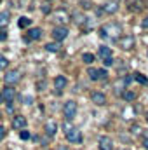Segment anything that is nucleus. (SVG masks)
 Masks as SVG:
<instances>
[{"label":"nucleus","instance_id":"f257e3e1","mask_svg":"<svg viewBox=\"0 0 148 150\" xmlns=\"http://www.w3.org/2000/svg\"><path fill=\"white\" fill-rule=\"evenodd\" d=\"M120 33H122V28L117 23H108V25H105V26L99 28V35L103 38H117L118 40Z\"/></svg>","mask_w":148,"mask_h":150},{"label":"nucleus","instance_id":"f03ea898","mask_svg":"<svg viewBox=\"0 0 148 150\" xmlns=\"http://www.w3.org/2000/svg\"><path fill=\"white\" fill-rule=\"evenodd\" d=\"M63 115L66 120H72L75 115H77V103L73 100H68L65 105H63Z\"/></svg>","mask_w":148,"mask_h":150},{"label":"nucleus","instance_id":"7ed1b4c3","mask_svg":"<svg viewBox=\"0 0 148 150\" xmlns=\"http://www.w3.org/2000/svg\"><path fill=\"white\" fill-rule=\"evenodd\" d=\"M4 80H5L7 86H14V84H18V82L21 80V72H19V70H7Z\"/></svg>","mask_w":148,"mask_h":150},{"label":"nucleus","instance_id":"20e7f679","mask_svg":"<svg viewBox=\"0 0 148 150\" xmlns=\"http://www.w3.org/2000/svg\"><path fill=\"white\" fill-rule=\"evenodd\" d=\"M134 37L132 35H124V37L118 38V45H120V49H124V51H131L132 47H134Z\"/></svg>","mask_w":148,"mask_h":150},{"label":"nucleus","instance_id":"39448f33","mask_svg":"<svg viewBox=\"0 0 148 150\" xmlns=\"http://www.w3.org/2000/svg\"><path fill=\"white\" fill-rule=\"evenodd\" d=\"M66 37H68V28L66 26H56L52 30V38L56 42H63Z\"/></svg>","mask_w":148,"mask_h":150},{"label":"nucleus","instance_id":"423d86ee","mask_svg":"<svg viewBox=\"0 0 148 150\" xmlns=\"http://www.w3.org/2000/svg\"><path fill=\"white\" fill-rule=\"evenodd\" d=\"M101 9H103L105 14H115L118 11V0H108V2H105Z\"/></svg>","mask_w":148,"mask_h":150},{"label":"nucleus","instance_id":"0eeeda50","mask_svg":"<svg viewBox=\"0 0 148 150\" xmlns=\"http://www.w3.org/2000/svg\"><path fill=\"white\" fill-rule=\"evenodd\" d=\"M66 84H68L66 77H65V75H58V77L54 79V89H56V93H58V94L63 93L65 87H66Z\"/></svg>","mask_w":148,"mask_h":150},{"label":"nucleus","instance_id":"6e6552de","mask_svg":"<svg viewBox=\"0 0 148 150\" xmlns=\"http://www.w3.org/2000/svg\"><path fill=\"white\" fill-rule=\"evenodd\" d=\"M66 140H68L70 143H82V133H80L77 127H73L70 133H66Z\"/></svg>","mask_w":148,"mask_h":150},{"label":"nucleus","instance_id":"1a4fd4ad","mask_svg":"<svg viewBox=\"0 0 148 150\" xmlns=\"http://www.w3.org/2000/svg\"><path fill=\"white\" fill-rule=\"evenodd\" d=\"M98 145H99V150H113V142L108 136H101L98 140Z\"/></svg>","mask_w":148,"mask_h":150},{"label":"nucleus","instance_id":"9d476101","mask_svg":"<svg viewBox=\"0 0 148 150\" xmlns=\"http://www.w3.org/2000/svg\"><path fill=\"white\" fill-rule=\"evenodd\" d=\"M2 98H4L7 103H12V100L16 98V91H14V87L5 86V89H4V93H2Z\"/></svg>","mask_w":148,"mask_h":150},{"label":"nucleus","instance_id":"9b49d317","mask_svg":"<svg viewBox=\"0 0 148 150\" xmlns=\"http://www.w3.org/2000/svg\"><path fill=\"white\" fill-rule=\"evenodd\" d=\"M91 100H92V103H96L98 107H103V105H106V96L103 94V93H92L91 94Z\"/></svg>","mask_w":148,"mask_h":150},{"label":"nucleus","instance_id":"f8f14e48","mask_svg":"<svg viewBox=\"0 0 148 150\" xmlns=\"http://www.w3.org/2000/svg\"><path fill=\"white\" fill-rule=\"evenodd\" d=\"M12 127H14V129H19V131L25 129V127H26V119H25L23 115H16V117L12 119Z\"/></svg>","mask_w":148,"mask_h":150},{"label":"nucleus","instance_id":"ddd939ff","mask_svg":"<svg viewBox=\"0 0 148 150\" xmlns=\"http://www.w3.org/2000/svg\"><path fill=\"white\" fill-rule=\"evenodd\" d=\"M56 131H58L56 120H47V122H45V133H47V136H54Z\"/></svg>","mask_w":148,"mask_h":150},{"label":"nucleus","instance_id":"4468645a","mask_svg":"<svg viewBox=\"0 0 148 150\" xmlns=\"http://www.w3.org/2000/svg\"><path fill=\"white\" fill-rule=\"evenodd\" d=\"M54 21H58V23H66V21H68V14H66L65 11H56V12H54Z\"/></svg>","mask_w":148,"mask_h":150},{"label":"nucleus","instance_id":"2eb2a0df","mask_svg":"<svg viewBox=\"0 0 148 150\" xmlns=\"http://www.w3.org/2000/svg\"><path fill=\"white\" fill-rule=\"evenodd\" d=\"M98 54L101 56V59L111 58V49H110V47H106V45H101V47H99V51H98Z\"/></svg>","mask_w":148,"mask_h":150},{"label":"nucleus","instance_id":"dca6fc26","mask_svg":"<svg viewBox=\"0 0 148 150\" xmlns=\"http://www.w3.org/2000/svg\"><path fill=\"white\" fill-rule=\"evenodd\" d=\"M87 75H89L91 80H101V74H99L98 68H89L87 70Z\"/></svg>","mask_w":148,"mask_h":150},{"label":"nucleus","instance_id":"f3484780","mask_svg":"<svg viewBox=\"0 0 148 150\" xmlns=\"http://www.w3.org/2000/svg\"><path fill=\"white\" fill-rule=\"evenodd\" d=\"M30 25H32V19L26 18V16H21V18L18 19V26H19V28H28Z\"/></svg>","mask_w":148,"mask_h":150},{"label":"nucleus","instance_id":"a211bd4d","mask_svg":"<svg viewBox=\"0 0 148 150\" xmlns=\"http://www.w3.org/2000/svg\"><path fill=\"white\" fill-rule=\"evenodd\" d=\"M9 12H0V28H4V26H7L9 25Z\"/></svg>","mask_w":148,"mask_h":150},{"label":"nucleus","instance_id":"6ab92c4d","mask_svg":"<svg viewBox=\"0 0 148 150\" xmlns=\"http://www.w3.org/2000/svg\"><path fill=\"white\" fill-rule=\"evenodd\" d=\"M28 33H30L28 37L32 38V40H38V38L42 37V30H40V28H33V30H30Z\"/></svg>","mask_w":148,"mask_h":150},{"label":"nucleus","instance_id":"aec40b11","mask_svg":"<svg viewBox=\"0 0 148 150\" xmlns=\"http://www.w3.org/2000/svg\"><path fill=\"white\" fill-rule=\"evenodd\" d=\"M45 51H49V52H58V51H59V44H56V42L45 44Z\"/></svg>","mask_w":148,"mask_h":150},{"label":"nucleus","instance_id":"412c9836","mask_svg":"<svg viewBox=\"0 0 148 150\" xmlns=\"http://www.w3.org/2000/svg\"><path fill=\"white\" fill-rule=\"evenodd\" d=\"M82 61L87 63V65H92V61H94V54H91V52H84V54H82Z\"/></svg>","mask_w":148,"mask_h":150},{"label":"nucleus","instance_id":"4be33fe9","mask_svg":"<svg viewBox=\"0 0 148 150\" xmlns=\"http://www.w3.org/2000/svg\"><path fill=\"white\" fill-rule=\"evenodd\" d=\"M122 98H124L125 101H132V100L136 98V94H134L132 91H129V89H125V91L122 93Z\"/></svg>","mask_w":148,"mask_h":150},{"label":"nucleus","instance_id":"5701e85b","mask_svg":"<svg viewBox=\"0 0 148 150\" xmlns=\"http://www.w3.org/2000/svg\"><path fill=\"white\" fill-rule=\"evenodd\" d=\"M131 134H134V136H140V134H141V126H138V124L131 126Z\"/></svg>","mask_w":148,"mask_h":150},{"label":"nucleus","instance_id":"b1692460","mask_svg":"<svg viewBox=\"0 0 148 150\" xmlns=\"http://www.w3.org/2000/svg\"><path fill=\"white\" fill-rule=\"evenodd\" d=\"M134 79H136L140 84H148V79L145 77V75H141V74H134Z\"/></svg>","mask_w":148,"mask_h":150},{"label":"nucleus","instance_id":"393cba45","mask_svg":"<svg viewBox=\"0 0 148 150\" xmlns=\"http://www.w3.org/2000/svg\"><path fill=\"white\" fill-rule=\"evenodd\" d=\"M7 63H9V61H7V58L0 54V70H5V68H7Z\"/></svg>","mask_w":148,"mask_h":150},{"label":"nucleus","instance_id":"a878e982","mask_svg":"<svg viewBox=\"0 0 148 150\" xmlns=\"http://www.w3.org/2000/svg\"><path fill=\"white\" fill-rule=\"evenodd\" d=\"M132 9H134V11H141V2L136 0L134 4H131V11H132Z\"/></svg>","mask_w":148,"mask_h":150},{"label":"nucleus","instance_id":"bb28decb","mask_svg":"<svg viewBox=\"0 0 148 150\" xmlns=\"http://www.w3.org/2000/svg\"><path fill=\"white\" fill-rule=\"evenodd\" d=\"M19 138H21V140H28V138H30V133L25 131V129H21V131H19Z\"/></svg>","mask_w":148,"mask_h":150},{"label":"nucleus","instance_id":"cd10ccee","mask_svg":"<svg viewBox=\"0 0 148 150\" xmlns=\"http://www.w3.org/2000/svg\"><path fill=\"white\" fill-rule=\"evenodd\" d=\"M63 129H65V133H70L73 127H72V124H70V122H65V124H63Z\"/></svg>","mask_w":148,"mask_h":150},{"label":"nucleus","instance_id":"c85d7f7f","mask_svg":"<svg viewBox=\"0 0 148 150\" xmlns=\"http://www.w3.org/2000/svg\"><path fill=\"white\" fill-rule=\"evenodd\" d=\"M103 63H105V67H111V65H113V58H106V59H103Z\"/></svg>","mask_w":148,"mask_h":150},{"label":"nucleus","instance_id":"c756f323","mask_svg":"<svg viewBox=\"0 0 148 150\" xmlns=\"http://www.w3.org/2000/svg\"><path fill=\"white\" fill-rule=\"evenodd\" d=\"M5 134H7V131H5L4 127H0V142H2L4 138H5Z\"/></svg>","mask_w":148,"mask_h":150},{"label":"nucleus","instance_id":"7c9ffc66","mask_svg":"<svg viewBox=\"0 0 148 150\" xmlns=\"http://www.w3.org/2000/svg\"><path fill=\"white\" fill-rule=\"evenodd\" d=\"M141 26H143V28H147V30H148V16L145 18V19H143V23H141Z\"/></svg>","mask_w":148,"mask_h":150},{"label":"nucleus","instance_id":"2f4dec72","mask_svg":"<svg viewBox=\"0 0 148 150\" xmlns=\"http://www.w3.org/2000/svg\"><path fill=\"white\" fill-rule=\"evenodd\" d=\"M5 37H7V35H5V32L2 30V32H0V40H5Z\"/></svg>","mask_w":148,"mask_h":150},{"label":"nucleus","instance_id":"473e14b6","mask_svg":"<svg viewBox=\"0 0 148 150\" xmlns=\"http://www.w3.org/2000/svg\"><path fill=\"white\" fill-rule=\"evenodd\" d=\"M143 147H145V149L148 150V136H147V138H145V142H143Z\"/></svg>","mask_w":148,"mask_h":150},{"label":"nucleus","instance_id":"72a5a7b5","mask_svg":"<svg viewBox=\"0 0 148 150\" xmlns=\"http://www.w3.org/2000/svg\"><path fill=\"white\" fill-rule=\"evenodd\" d=\"M56 150H68V149H66V147H63V145H61V147H58V149H56Z\"/></svg>","mask_w":148,"mask_h":150},{"label":"nucleus","instance_id":"f704fd0d","mask_svg":"<svg viewBox=\"0 0 148 150\" xmlns=\"http://www.w3.org/2000/svg\"><path fill=\"white\" fill-rule=\"evenodd\" d=\"M2 100H4V98H2V94H0V103H2Z\"/></svg>","mask_w":148,"mask_h":150},{"label":"nucleus","instance_id":"c9c22d12","mask_svg":"<svg viewBox=\"0 0 148 150\" xmlns=\"http://www.w3.org/2000/svg\"><path fill=\"white\" fill-rule=\"evenodd\" d=\"M147 122H148V112H147Z\"/></svg>","mask_w":148,"mask_h":150},{"label":"nucleus","instance_id":"e433bc0d","mask_svg":"<svg viewBox=\"0 0 148 150\" xmlns=\"http://www.w3.org/2000/svg\"><path fill=\"white\" fill-rule=\"evenodd\" d=\"M147 7H148V2H147Z\"/></svg>","mask_w":148,"mask_h":150}]
</instances>
